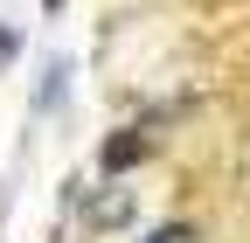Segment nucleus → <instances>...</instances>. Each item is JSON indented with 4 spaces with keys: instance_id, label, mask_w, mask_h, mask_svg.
I'll use <instances>...</instances> for the list:
<instances>
[{
    "instance_id": "1",
    "label": "nucleus",
    "mask_w": 250,
    "mask_h": 243,
    "mask_svg": "<svg viewBox=\"0 0 250 243\" xmlns=\"http://www.w3.org/2000/svg\"><path fill=\"white\" fill-rule=\"evenodd\" d=\"M146 146H153V139H146V125H132L125 139H111V146H104V167H132V160L146 153Z\"/></svg>"
},
{
    "instance_id": "2",
    "label": "nucleus",
    "mask_w": 250,
    "mask_h": 243,
    "mask_svg": "<svg viewBox=\"0 0 250 243\" xmlns=\"http://www.w3.org/2000/svg\"><path fill=\"white\" fill-rule=\"evenodd\" d=\"M132 216V195H104V202H90V223L98 229H111V223H125Z\"/></svg>"
},
{
    "instance_id": "3",
    "label": "nucleus",
    "mask_w": 250,
    "mask_h": 243,
    "mask_svg": "<svg viewBox=\"0 0 250 243\" xmlns=\"http://www.w3.org/2000/svg\"><path fill=\"white\" fill-rule=\"evenodd\" d=\"M153 243H188V229L174 223V229H160V236H153Z\"/></svg>"
}]
</instances>
